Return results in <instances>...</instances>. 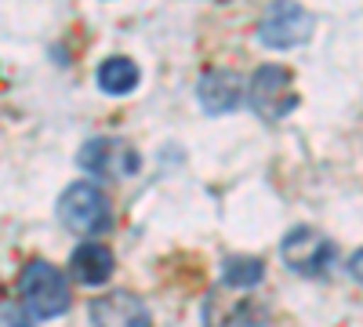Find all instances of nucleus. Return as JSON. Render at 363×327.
Returning a JSON list of instances; mask_svg holds the SVG:
<instances>
[{
    "label": "nucleus",
    "mask_w": 363,
    "mask_h": 327,
    "mask_svg": "<svg viewBox=\"0 0 363 327\" xmlns=\"http://www.w3.org/2000/svg\"><path fill=\"white\" fill-rule=\"evenodd\" d=\"M18 294H22V302L26 309L33 313L37 320H55V316H62L73 302V294H69V284H66V273L58 270V265L44 262V258H33L22 270L18 277Z\"/></svg>",
    "instance_id": "f257e3e1"
},
{
    "label": "nucleus",
    "mask_w": 363,
    "mask_h": 327,
    "mask_svg": "<svg viewBox=\"0 0 363 327\" xmlns=\"http://www.w3.org/2000/svg\"><path fill=\"white\" fill-rule=\"evenodd\" d=\"M58 222L77 236H99L113 226L109 196L91 182H73L58 200Z\"/></svg>",
    "instance_id": "f03ea898"
},
{
    "label": "nucleus",
    "mask_w": 363,
    "mask_h": 327,
    "mask_svg": "<svg viewBox=\"0 0 363 327\" xmlns=\"http://www.w3.org/2000/svg\"><path fill=\"white\" fill-rule=\"evenodd\" d=\"M247 102L265 121H284V116L298 106L294 77L284 66H258L251 84H247Z\"/></svg>",
    "instance_id": "7ed1b4c3"
},
{
    "label": "nucleus",
    "mask_w": 363,
    "mask_h": 327,
    "mask_svg": "<svg viewBox=\"0 0 363 327\" xmlns=\"http://www.w3.org/2000/svg\"><path fill=\"white\" fill-rule=\"evenodd\" d=\"M313 37V15L294 0H272L258 22V40L265 48H298Z\"/></svg>",
    "instance_id": "20e7f679"
},
{
    "label": "nucleus",
    "mask_w": 363,
    "mask_h": 327,
    "mask_svg": "<svg viewBox=\"0 0 363 327\" xmlns=\"http://www.w3.org/2000/svg\"><path fill=\"white\" fill-rule=\"evenodd\" d=\"M280 258L291 273H301V277H320L330 262H335V240L323 236L320 229H309V226H298L284 236L280 244Z\"/></svg>",
    "instance_id": "39448f33"
},
{
    "label": "nucleus",
    "mask_w": 363,
    "mask_h": 327,
    "mask_svg": "<svg viewBox=\"0 0 363 327\" xmlns=\"http://www.w3.org/2000/svg\"><path fill=\"white\" fill-rule=\"evenodd\" d=\"M77 164L99 178H131L142 167V153L124 138H91L77 153Z\"/></svg>",
    "instance_id": "423d86ee"
},
{
    "label": "nucleus",
    "mask_w": 363,
    "mask_h": 327,
    "mask_svg": "<svg viewBox=\"0 0 363 327\" xmlns=\"http://www.w3.org/2000/svg\"><path fill=\"white\" fill-rule=\"evenodd\" d=\"M265 320L269 309L255 302L247 291H236L229 299L225 287H218L203 302V327H265Z\"/></svg>",
    "instance_id": "0eeeda50"
},
{
    "label": "nucleus",
    "mask_w": 363,
    "mask_h": 327,
    "mask_svg": "<svg viewBox=\"0 0 363 327\" xmlns=\"http://www.w3.org/2000/svg\"><path fill=\"white\" fill-rule=\"evenodd\" d=\"M91 327H153L145 302L131 291H109L87 306Z\"/></svg>",
    "instance_id": "6e6552de"
},
{
    "label": "nucleus",
    "mask_w": 363,
    "mask_h": 327,
    "mask_svg": "<svg viewBox=\"0 0 363 327\" xmlns=\"http://www.w3.org/2000/svg\"><path fill=\"white\" fill-rule=\"evenodd\" d=\"M196 99L207 113H233L240 102H244V77H240L236 70H207L196 84Z\"/></svg>",
    "instance_id": "1a4fd4ad"
},
{
    "label": "nucleus",
    "mask_w": 363,
    "mask_h": 327,
    "mask_svg": "<svg viewBox=\"0 0 363 327\" xmlns=\"http://www.w3.org/2000/svg\"><path fill=\"white\" fill-rule=\"evenodd\" d=\"M116 262H113V251L102 248V244H80L69 258V273L77 284H87V287H99L113 277Z\"/></svg>",
    "instance_id": "9d476101"
},
{
    "label": "nucleus",
    "mask_w": 363,
    "mask_h": 327,
    "mask_svg": "<svg viewBox=\"0 0 363 327\" xmlns=\"http://www.w3.org/2000/svg\"><path fill=\"white\" fill-rule=\"evenodd\" d=\"M95 80H99V87L106 95H131L138 87V66L131 62V58H124V55H113V58H106V62L99 66Z\"/></svg>",
    "instance_id": "9b49d317"
},
{
    "label": "nucleus",
    "mask_w": 363,
    "mask_h": 327,
    "mask_svg": "<svg viewBox=\"0 0 363 327\" xmlns=\"http://www.w3.org/2000/svg\"><path fill=\"white\" fill-rule=\"evenodd\" d=\"M262 277H265V265L258 258L233 255L222 265V287H229V291H251V287L262 284Z\"/></svg>",
    "instance_id": "f8f14e48"
},
{
    "label": "nucleus",
    "mask_w": 363,
    "mask_h": 327,
    "mask_svg": "<svg viewBox=\"0 0 363 327\" xmlns=\"http://www.w3.org/2000/svg\"><path fill=\"white\" fill-rule=\"evenodd\" d=\"M0 327H33V320H29L15 302H4V299H0Z\"/></svg>",
    "instance_id": "ddd939ff"
},
{
    "label": "nucleus",
    "mask_w": 363,
    "mask_h": 327,
    "mask_svg": "<svg viewBox=\"0 0 363 327\" xmlns=\"http://www.w3.org/2000/svg\"><path fill=\"white\" fill-rule=\"evenodd\" d=\"M349 270H352V277H356V280L363 284V248H359V251L352 255V262H349Z\"/></svg>",
    "instance_id": "4468645a"
}]
</instances>
